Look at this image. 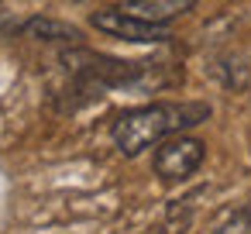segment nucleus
<instances>
[{
  "label": "nucleus",
  "instance_id": "f257e3e1",
  "mask_svg": "<svg viewBox=\"0 0 251 234\" xmlns=\"http://www.w3.org/2000/svg\"><path fill=\"white\" fill-rule=\"evenodd\" d=\"M206 117H210V104H200V100H158V104L124 110L114 121L110 134H114L117 152L134 158L145 148L165 141L169 134H182L186 128L203 124Z\"/></svg>",
  "mask_w": 251,
  "mask_h": 234
},
{
  "label": "nucleus",
  "instance_id": "f03ea898",
  "mask_svg": "<svg viewBox=\"0 0 251 234\" xmlns=\"http://www.w3.org/2000/svg\"><path fill=\"white\" fill-rule=\"evenodd\" d=\"M206 158V145L193 134H169L165 141H158L155 155H151V169L162 182H182L189 179Z\"/></svg>",
  "mask_w": 251,
  "mask_h": 234
},
{
  "label": "nucleus",
  "instance_id": "7ed1b4c3",
  "mask_svg": "<svg viewBox=\"0 0 251 234\" xmlns=\"http://www.w3.org/2000/svg\"><path fill=\"white\" fill-rule=\"evenodd\" d=\"M90 25L110 38H121V42H134V45H158V42H169L172 31L169 25H158V21H145L124 7H103V11H93L90 14Z\"/></svg>",
  "mask_w": 251,
  "mask_h": 234
},
{
  "label": "nucleus",
  "instance_id": "20e7f679",
  "mask_svg": "<svg viewBox=\"0 0 251 234\" xmlns=\"http://www.w3.org/2000/svg\"><path fill=\"white\" fill-rule=\"evenodd\" d=\"M25 35L35 38V42H49V45H69V49L83 45V31L76 25H66V21H55V18H31L25 25Z\"/></svg>",
  "mask_w": 251,
  "mask_h": 234
},
{
  "label": "nucleus",
  "instance_id": "39448f33",
  "mask_svg": "<svg viewBox=\"0 0 251 234\" xmlns=\"http://www.w3.org/2000/svg\"><path fill=\"white\" fill-rule=\"evenodd\" d=\"M196 0H121V7L145 18V21H158V25H169L172 18L186 14Z\"/></svg>",
  "mask_w": 251,
  "mask_h": 234
},
{
  "label": "nucleus",
  "instance_id": "423d86ee",
  "mask_svg": "<svg viewBox=\"0 0 251 234\" xmlns=\"http://www.w3.org/2000/svg\"><path fill=\"white\" fill-rule=\"evenodd\" d=\"M206 234H251V203H241V207H230L224 210Z\"/></svg>",
  "mask_w": 251,
  "mask_h": 234
},
{
  "label": "nucleus",
  "instance_id": "0eeeda50",
  "mask_svg": "<svg viewBox=\"0 0 251 234\" xmlns=\"http://www.w3.org/2000/svg\"><path fill=\"white\" fill-rule=\"evenodd\" d=\"M186 224H189V210H182V213H179V210L172 207V210H169V220H165L162 227H151L148 234H182V227H186Z\"/></svg>",
  "mask_w": 251,
  "mask_h": 234
},
{
  "label": "nucleus",
  "instance_id": "6e6552de",
  "mask_svg": "<svg viewBox=\"0 0 251 234\" xmlns=\"http://www.w3.org/2000/svg\"><path fill=\"white\" fill-rule=\"evenodd\" d=\"M76 4H83V0H76Z\"/></svg>",
  "mask_w": 251,
  "mask_h": 234
}]
</instances>
